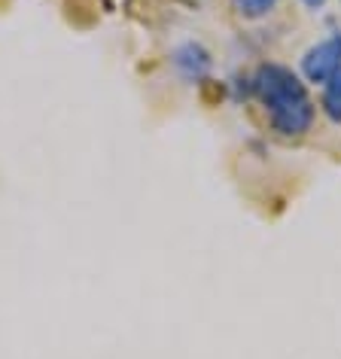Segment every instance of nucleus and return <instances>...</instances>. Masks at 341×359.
Listing matches in <instances>:
<instances>
[{"label":"nucleus","mask_w":341,"mask_h":359,"mask_svg":"<svg viewBox=\"0 0 341 359\" xmlns=\"http://www.w3.org/2000/svg\"><path fill=\"white\" fill-rule=\"evenodd\" d=\"M253 88L259 101L265 104L268 116H272L274 131L286 134V137H299L311 128L314 122V104L308 92H305L302 79L281 65H262L253 76Z\"/></svg>","instance_id":"obj_1"},{"label":"nucleus","mask_w":341,"mask_h":359,"mask_svg":"<svg viewBox=\"0 0 341 359\" xmlns=\"http://www.w3.org/2000/svg\"><path fill=\"white\" fill-rule=\"evenodd\" d=\"M338 70H341V34H332V37L317 43V46H311L302 58V74L311 83L326 86Z\"/></svg>","instance_id":"obj_2"},{"label":"nucleus","mask_w":341,"mask_h":359,"mask_svg":"<svg viewBox=\"0 0 341 359\" xmlns=\"http://www.w3.org/2000/svg\"><path fill=\"white\" fill-rule=\"evenodd\" d=\"M232 6L241 19H262L277 6V0H232Z\"/></svg>","instance_id":"obj_3"},{"label":"nucleus","mask_w":341,"mask_h":359,"mask_svg":"<svg viewBox=\"0 0 341 359\" xmlns=\"http://www.w3.org/2000/svg\"><path fill=\"white\" fill-rule=\"evenodd\" d=\"M323 107H326V113H329V119H332V122H341V70L326 83Z\"/></svg>","instance_id":"obj_4"},{"label":"nucleus","mask_w":341,"mask_h":359,"mask_svg":"<svg viewBox=\"0 0 341 359\" xmlns=\"http://www.w3.org/2000/svg\"><path fill=\"white\" fill-rule=\"evenodd\" d=\"M302 4H305V6H311V10H317V6H323L326 0H302Z\"/></svg>","instance_id":"obj_5"}]
</instances>
